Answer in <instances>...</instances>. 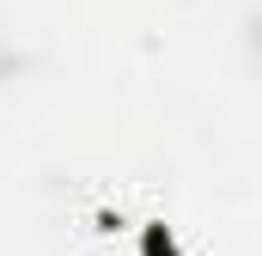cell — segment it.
Segmentation results:
<instances>
[{"label": "cell", "instance_id": "1", "mask_svg": "<svg viewBox=\"0 0 262 256\" xmlns=\"http://www.w3.org/2000/svg\"><path fill=\"white\" fill-rule=\"evenodd\" d=\"M140 256H183V244H177V232L165 220H146L140 226Z\"/></svg>", "mask_w": 262, "mask_h": 256}]
</instances>
